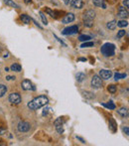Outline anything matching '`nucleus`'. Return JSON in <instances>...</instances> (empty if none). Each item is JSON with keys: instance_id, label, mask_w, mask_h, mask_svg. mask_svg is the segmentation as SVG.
Returning a JSON list of instances; mask_svg holds the SVG:
<instances>
[{"instance_id": "nucleus-1", "label": "nucleus", "mask_w": 129, "mask_h": 146, "mask_svg": "<svg viewBox=\"0 0 129 146\" xmlns=\"http://www.w3.org/2000/svg\"><path fill=\"white\" fill-rule=\"evenodd\" d=\"M48 103H49V98L46 95H40V96L34 98L32 102H30L28 103V107L30 109H32V110H35V109H38V108L45 106Z\"/></svg>"}, {"instance_id": "nucleus-2", "label": "nucleus", "mask_w": 129, "mask_h": 146, "mask_svg": "<svg viewBox=\"0 0 129 146\" xmlns=\"http://www.w3.org/2000/svg\"><path fill=\"white\" fill-rule=\"evenodd\" d=\"M114 50L115 46L110 43H106L101 47V53L104 57H111L114 55Z\"/></svg>"}, {"instance_id": "nucleus-3", "label": "nucleus", "mask_w": 129, "mask_h": 146, "mask_svg": "<svg viewBox=\"0 0 129 146\" xmlns=\"http://www.w3.org/2000/svg\"><path fill=\"white\" fill-rule=\"evenodd\" d=\"M91 87L93 88V89H100V88H102V79L100 78L99 76H92V79H91Z\"/></svg>"}, {"instance_id": "nucleus-4", "label": "nucleus", "mask_w": 129, "mask_h": 146, "mask_svg": "<svg viewBox=\"0 0 129 146\" xmlns=\"http://www.w3.org/2000/svg\"><path fill=\"white\" fill-rule=\"evenodd\" d=\"M9 102H11L12 104H19L21 102V96L17 93H12L11 95H9Z\"/></svg>"}, {"instance_id": "nucleus-5", "label": "nucleus", "mask_w": 129, "mask_h": 146, "mask_svg": "<svg viewBox=\"0 0 129 146\" xmlns=\"http://www.w3.org/2000/svg\"><path fill=\"white\" fill-rule=\"evenodd\" d=\"M21 88L24 89V90H35V87H34V84H33L30 81H28V80H25V81H23L22 83H21Z\"/></svg>"}, {"instance_id": "nucleus-6", "label": "nucleus", "mask_w": 129, "mask_h": 146, "mask_svg": "<svg viewBox=\"0 0 129 146\" xmlns=\"http://www.w3.org/2000/svg\"><path fill=\"white\" fill-rule=\"evenodd\" d=\"M78 32V27L77 25L71 26V27H68L66 28L64 31H63V34L64 35H72V34H76Z\"/></svg>"}, {"instance_id": "nucleus-7", "label": "nucleus", "mask_w": 129, "mask_h": 146, "mask_svg": "<svg viewBox=\"0 0 129 146\" xmlns=\"http://www.w3.org/2000/svg\"><path fill=\"white\" fill-rule=\"evenodd\" d=\"M30 124L28 123V122H26V121H21L19 122V124H18V130H19L20 132H27V131H29L30 130Z\"/></svg>"}, {"instance_id": "nucleus-8", "label": "nucleus", "mask_w": 129, "mask_h": 146, "mask_svg": "<svg viewBox=\"0 0 129 146\" xmlns=\"http://www.w3.org/2000/svg\"><path fill=\"white\" fill-rule=\"evenodd\" d=\"M69 4L75 9H82L84 7V1L83 0H71Z\"/></svg>"}, {"instance_id": "nucleus-9", "label": "nucleus", "mask_w": 129, "mask_h": 146, "mask_svg": "<svg viewBox=\"0 0 129 146\" xmlns=\"http://www.w3.org/2000/svg\"><path fill=\"white\" fill-rule=\"evenodd\" d=\"M118 17L119 18H128V9H126L124 6H119L118 8Z\"/></svg>"}, {"instance_id": "nucleus-10", "label": "nucleus", "mask_w": 129, "mask_h": 146, "mask_svg": "<svg viewBox=\"0 0 129 146\" xmlns=\"http://www.w3.org/2000/svg\"><path fill=\"white\" fill-rule=\"evenodd\" d=\"M55 127H56V130L58 131V133L62 134L64 132V127H63V121H62V118H58L55 120Z\"/></svg>"}, {"instance_id": "nucleus-11", "label": "nucleus", "mask_w": 129, "mask_h": 146, "mask_svg": "<svg viewBox=\"0 0 129 146\" xmlns=\"http://www.w3.org/2000/svg\"><path fill=\"white\" fill-rule=\"evenodd\" d=\"M95 18V11L93 10H86L84 13V20H93Z\"/></svg>"}, {"instance_id": "nucleus-12", "label": "nucleus", "mask_w": 129, "mask_h": 146, "mask_svg": "<svg viewBox=\"0 0 129 146\" xmlns=\"http://www.w3.org/2000/svg\"><path fill=\"white\" fill-rule=\"evenodd\" d=\"M112 76V72L108 70H100L99 71V76L103 80H109Z\"/></svg>"}, {"instance_id": "nucleus-13", "label": "nucleus", "mask_w": 129, "mask_h": 146, "mask_svg": "<svg viewBox=\"0 0 129 146\" xmlns=\"http://www.w3.org/2000/svg\"><path fill=\"white\" fill-rule=\"evenodd\" d=\"M74 20H75V15H74L72 13H69V14H67L64 17L63 23H64V24H69V23L72 22Z\"/></svg>"}, {"instance_id": "nucleus-14", "label": "nucleus", "mask_w": 129, "mask_h": 146, "mask_svg": "<svg viewBox=\"0 0 129 146\" xmlns=\"http://www.w3.org/2000/svg\"><path fill=\"white\" fill-rule=\"evenodd\" d=\"M20 18H21V20H22V22L25 23V24H30L31 21H32V19H31L28 15H26V14H22V15L20 16Z\"/></svg>"}, {"instance_id": "nucleus-15", "label": "nucleus", "mask_w": 129, "mask_h": 146, "mask_svg": "<svg viewBox=\"0 0 129 146\" xmlns=\"http://www.w3.org/2000/svg\"><path fill=\"white\" fill-rule=\"evenodd\" d=\"M4 2H5V4H6V5H8L9 7H12V8H16V9L20 8L19 5H18L17 3H15L14 1H12V0H4Z\"/></svg>"}, {"instance_id": "nucleus-16", "label": "nucleus", "mask_w": 129, "mask_h": 146, "mask_svg": "<svg viewBox=\"0 0 129 146\" xmlns=\"http://www.w3.org/2000/svg\"><path fill=\"white\" fill-rule=\"evenodd\" d=\"M117 112L121 115L122 117H127V116H128V110H127V108H125V107L119 108V109L117 110Z\"/></svg>"}, {"instance_id": "nucleus-17", "label": "nucleus", "mask_w": 129, "mask_h": 146, "mask_svg": "<svg viewBox=\"0 0 129 146\" xmlns=\"http://www.w3.org/2000/svg\"><path fill=\"white\" fill-rule=\"evenodd\" d=\"M109 128L111 129L112 132H115L116 129H117V124H116V122L114 121V119H112V118L109 120Z\"/></svg>"}, {"instance_id": "nucleus-18", "label": "nucleus", "mask_w": 129, "mask_h": 146, "mask_svg": "<svg viewBox=\"0 0 129 146\" xmlns=\"http://www.w3.org/2000/svg\"><path fill=\"white\" fill-rule=\"evenodd\" d=\"M106 28H107L108 30H114V29L116 28V21L115 20H112V21L108 22V23L106 24Z\"/></svg>"}, {"instance_id": "nucleus-19", "label": "nucleus", "mask_w": 129, "mask_h": 146, "mask_svg": "<svg viewBox=\"0 0 129 146\" xmlns=\"http://www.w3.org/2000/svg\"><path fill=\"white\" fill-rule=\"evenodd\" d=\"M76 79H77V81L78 83H82L84 79H85V75H84V73H77V75H76Z\"/></svg>"}, {"instance_id": "nucleus-20", "label": "nucleus", "mask_w": 129, "mask_h": 146, "mask_svg": "<svg viewBox=\"0 0 129 146\" xmlns=\"http://www.w3.org/2000/svg\"><path fill=\"white\" fill-rule=\"evenodd\" d=\"M128 25V22H127V20H120V21H118V22H116V26H118V27H120V28H123V27H126V26Z\"/></svg>"}, {"instance_id": "nucleus-21", "label": "nucleus", "mask_w": 129, "mask_h": 146, "mask_svg": "<svg viewBox=\"0 0 129 146\" xmlns=\"http://www.w3.org/2000/svg\"><path fill=\"white\" fill-rule=\"evenodd\" d=\"M21 66L20 65H18V64H13L12 66L10 67V70L13 71V72H20L21 71Z\"/></svg>"}, {"instance_id": "nucleus-22", "label": "nucleus", "mask_w": 129, "mask_h": 146, "mask_svg": "<svg viewBox=\"0 0 129 146\" xmlns=\"http://www.w3.org/2000/svg\"><path fill=\"white\" fill-rule=\"evenodd\" d=\"M7 91V88L4 86V84H0V97L4 96V95L6 94Z\"/></svg>"}, {"instance_id": "nucleus-23", "label": "nucleus", "mask_w": 129, "mask_h": 146, "mask_svg": "<svg viewBox=\"0 0 129 146\" xmlns=\"http://www.w3.org/2000/svg\"><path fill=\"white\" fill-rule=\"evenodd\" d=\"M126 78V74H119V73H116L114 75V80L118 81V80H121V79H125Z\"/></svg>"}, {"instance_id": "nucleus-24", "label": "nucleus", "mask_w": 129, "mask_h": 146, "mask_svg": "<svg viewBox=\"0 0 129 146\" xmlns=\"http://www.w3.org/2000/svg\"><path fill=\"white\" fill-rule=\"evenodd\" d=\"M46 12L48 13L51 17H54V18H57V12L56 11H53V10H51L50 8H46Z\"/></svg>"}, {"instance_id": "nucleus-25", "label": "nucleus", "mask_w": 129, "mask_h": 146, "mask_svg": "<svg viewBox=\"0 0 129 146\" xmlns=\"http://www.w3.org/2000/svg\"><path fill=\"white\" fill-rule=\"evenodd\" d=\"M83 95H84V96L85 98H88V99H91V98L94 97L93 94H92V93H90V91H84Z\"/></svg>"}, {"instance_id": "nucleus-26", "label": "nucleus", "mask_w": 129, "mask_h": 146, "mask_svg": "<svg viewBox=\"0 0 129 146\" xmlns=\"http://www.w3.org/2000/svg\"><path fill=\"white\" fill-rule=\"evenodd\" d=\"M84 25L85 27L91 28L93 26V20H84Z\"/></svg>"}, {"instance_id": "nucleus-27", "label": "nucleus", "mask_w": 129, "mask_h": 146, "mask_svg": "<svg viewBox=\"0 0 129 146\" xmlns=\"http://www.w3.org/2000/svg\"><path fill=\"white\" fill-rule=\"evenodd\" d=\"M90 39L91 38H90V36H87V35H82V36L78 37V40L80 42H86V41H90Z\"/></svg>"}, {"instance_id": "nucleus-28", "label": "nucleus", "mask_w": 129, "mask_h": 146, "mask_svg": "<svg viewBox=\"0 0 129 146\" xmlns=\"http://www.w3.org/2000/svg\"><path fill=\"white\" fill-rule=\"evenodd\" d=\"M103 2H104V0H92V3L95 7H101Z\"/></svg>"}, {"instance_id": "nucleus-29", "label": "nucleus", "mask_w": 129, "mask_h": 146, "mask_svg": "<svg viewBox=\"0 0 129 146\" xmlns=\"http://www.w3.org/2000/svg\"><path fill=\"white\" fill-rule=\"evenodd\" d=\"M102 105L105 106V107L109 108V109H114L115 108V104L112 102H109V103H102Z\"/></svg>"}, {"instance_id": "nucleus-30", "label": "nucleus", "mask_w": 129, "mask_h": 146, "mask_svg": "<svg viewBox=\"0 0 129 146\" xmlns=\"http://www.w3.org/2000/svg\"><path fill=\"white\" fill-rule=\"evenodd\" d=\"M80 47H82V48H90V47H93V43H92V42L86 41V42H84V44H82Z\"/></svg>"}, {"instance_id": "nucleus-31", "label": "nucleus", "mask_w": 129, "mask_h": 146, "mask_svg": "<svg viewBox=\"0 0 129 146\" xmlns=\"http://www.w3.org/2000/svg\"><path fill=\"white\" fill-rule=\"evenodd\" d=\"M40 16H41V19H42V21H43V23H44L45 25H47V24H48V20H47V18H46L45 14L42 12V11H40Z\"/></svg>"}, {"instance_id": "nucleus-32", "label": "nucleus", "mask_w": 129, "mask_h": 146, "mask_svg": "<svg viewBox=\"0 0 129 146\" xmlns=\"http://www.w3.org/2000/svg\"><path fill=\"white\" fill-rule=\"evenodd\" d=\"M107 89H108V91H109V93H111V94H114V93L116 91V87L114 86V84H111V86H108Z\"/></svg>"}, {"instance_id": "nucleus-33", "label": "nucleus", "mask_w": 129, "mask_h": 146, "mask_svg": "<svg viewBox=\"0 0 129 146\" xmlns=\"http://www.w3.org/2000/svg\"><path fill=\"white\" fill-rule=\"evenodd\" d=\"M125 34H126V31H125V30H120V31H118V33H117V38L118 39L122 38L123 36H125Z\"/></svg>"}, {"instance_id": "nucleus-34", "label": "nucleus", "mask_w": 129, "mask_h": 146, "mask_svg": "<svg viewBox=\"0 0 129 146\" xmlns=\"http://www.w3.org/2000/svg\"><path fill=\"white\" fill-rule=\"evenodd\" d=\"M46 106V105H45ZM49 110H51V108L48 107V106H46L45 108H44V110H43V115H46L48 112H49Z\"/></svg>"}, {"instance_id": "nucleus-35", "label": "nucleus", "mask_w": 129, "mask_h": 146, "mask_svg": "<svg viewBox=\"0 0 129 146\" xmlns=\"http://www.w3.org/2000/svg\"><path fill=\"white\" fill-rule=\"evenodd\" d=\"M123 5L125 6L126 9H128L129 7V0H123Z\"/></svg>"}, {"instance_id": "nucleus-36", "label": "nucleus", "mask_w": 129, "mask_h": 146, "mask_svg": "<svg viewBox=\"0 0 129 146\" xmlns=\"http://www.w3.org/2000/svg\"><path fill=\"white\" fill-rule=\"evenodd\" d=\"M123 131H124V133L126 134V135H128V134H129V128H128V126H124V127H123Z\"/></svg>"}, {"instance_id": "nucleus-37", "label": "nucleus", "mask_w": 129, "mask_h": 146, "mask_svg": "<svg viewBox=\"0 0 129 146\" xmlns=\"http://www.w3.org/2000/svg\"><path fill=\"white\" fill-rule=\"evenodd\" d=\"M16 78L15 76H6V80L7 81H13V80H15Z\"/></svg>"}, {"instance_id": "nucleus-38", "label": "nucleus", "mask_w": 129, "mask_h": 146, "mask_svg": "<svg viewBox=\"0 0 129 146\" xmlns=\"http://www.w3.org/2000/svg\"><path fill=\"white\" fill-rule=\"evenodd\" d=\"M32 20H33V22L35 23V25H36V26H38V28H40V29H43V28H42V26L40 25V24H39L38 22L36 21V20H34V19H32Z\"/></svg>"}, {"instance_id": "nucleus-39", "label": "nucleus", "mask_w": 129, "mask_h": 146, "mask_svg": "<svg viewBox=\"0 0 129 146\" xmlns=\"http://www.w3.org/2000/svg\"><path fill=\"white\" fill-rule=\"evenodd\" d=\"M77 140H79L82 143H85V140L84 139H83L82 137H79V136H77Z\"/></svg>"}, {"instance_id": "nucleus-40", "label": "nucleus", "mask_w": 129, "mask_h": 146, "mask_svg": "<svg viewBox=\"0 0 129 146\" xmlns=\"http://www.w3.org/2000/svg\"><path fill=\"white\" fill-rule=\"evenodd\" d=\"M24 2H25L26 4H30L32 2V0H24Z\"/></svg>"}, {"instance_id": "nucleus-41", "label": "nucleus", "mask_w": 129, "mask_h": 146, "mask_svg": "<svg viewBox=\"0 0 129 146\" xmlns=\"http://www.w3.org/2000/svg\"><path fill=\"white\" fill-rule=\"evenodd\" d=\"M63 1H64V4H69L71 0H63Z\"/></svg>"}, {"instance_id": "nucleus-42", "label": "nucleus", "mask_w": 129, "mask_h": 146, "mask_svg": "<svg viewBox=\"0 0 129 146\" xmlns=\"http://www.w3.org/2000/svg\"><path fill=\"white\" fill-rule=\"evenodd\" d=\"M9 57V53H6L5 55H3V58H8Z\"/></svg>"}, {"instance_id": "nucleus-43", "label": "nucleus", "mask_w": 129, "mask_h": 146, "mask_svg": "<svg viewBox=\"0 0 129 146\" xmlns=\"http://www.w3.org/2000/svg\"><path fill=\"white\" fill-rule=\"evenodd\" d=\"M78 60H79V61H84V62H85V61H86V59H84V58H79Z\"/></svg>"}]
</instances>
